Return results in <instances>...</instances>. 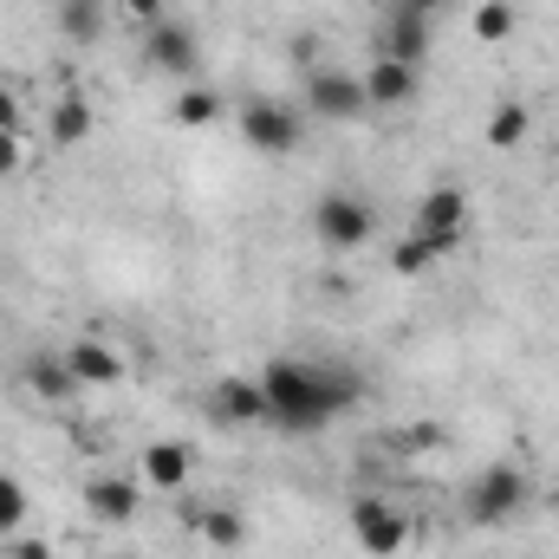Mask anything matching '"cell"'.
I'll use <instances>...</instances> for the list:
<instances>
[{"mask_svg":"<svg viewBox=\"0 0 559 559\" xmlns=\"http://www.w3.org/2000/svg\"><path fill=\"white\" fill-rule=\"evenodd\" d=\"M261 397H267V423H274L280 436H312V429H325L332 417H345V411L365 397V384H358V371H345V365L274 358V365L261 371Z\"/></svg>","mask_w":559,"mask_h":559,"instance_id":"1","label":"cell"},{"mask_svg":"<svg viewBox=\"0 0 559 559\" xmlns=\"http://www.w3.org/2000/svg\"><path fill=\"white\" fill-rule=\"evenodd\" d=\"M527 468H514V462H488V468H475L468 475V488H462V514L475 521V527H508L521 508H527Z\"/></svg>","mask_w":559,"mask_h":559,"instance_id":"2","label":"cell"},{"mask_svg":"<svg viewBox=\"0 0 559 559\" xmlns=\"http://www.w3.org/2000/svg\"><path fill=\"white\" fill-rule=\"evenodd\" d=\"M371 228H378V215H371V202H365V195H352V189H325V195L312 202V235H319L332 254L365 248V241H371Z\"/></svg>","mask_w":559,"mask_h":559,"instance_id":"3","label":"cell"},{"mask_svg":"<svg viewBox=\"0 0 559 559\" xmlns=\"http://www.w3.org/2000/svg\"><path fill=\"white\" fill-rule=\"evenodd\" d=\"M306 111L325 118V124H358V118L371 111L365 79H358V72H338V66H312V72H306Z\"/></svg>","mask_w":559,"mask_h":559,"instance_id":"4","label":"cell"},{"mask_svg":"<svg viewBox=\"0 0 559 559\" xmlns=\"http://www.w3.org/2000/svg\"><path fill=\"white\" fill-rule=\"evenodd\" d=\"M143 66L150 72H169V79H195L202 72V39H195V26L189 20H156V26H143Z\"/></svg>","mask_w":559,"mask_h":559,"instance_id":"5","label":"cell"},{"mask_svg":"<svg viewBox=\"0 0 559 559\" xmlns=\"http://www.w3.org/2000/svg\"><path fill=\"white\" fill-rule=\"evenodd\" d=\"M411 235H423L429 248H462V235H468V195L455 189V182H436L429 195L417 202V215H411Z\"/></svg>","mask_w":559,"mask_h":559,"instance_id":"6","label":"cell"},{"mask_svg":"<svg viewBox=\"0 0 559 559\" xmlns=\"http://www.w3.org/2000/svg\"><path fill=\"white\" fill-rule=\"evenodd\" d=\"M235 131H241L248 150L286 156V150H299V111H293V105H280V98H248V105H241V118H235Z\"/></svg>","mask_w":559,"mask_h":559,"instance_id":"7","label":"cell"},{"mask_svg":"<svg viewBox=\"0 0 559 559\" xmlns=\"http://www.w3.org/2000/svg\"><path fill=\"white\" fill-rule=\"evenodd\" d=\"M352 540H358L365 554L391 559V554H404V540H411V521H404L391 501L365 495V501H352Z\"/></svg>","mask_w":559,"mask_h":559,"instance_id":"8","label":"cell"},{"mask_svg":"<svg viewBox=\"0 0 559 559\" xmlns=\"http://www.w3.org/2000/svg\"><path fill=\"white\" fill-rule=\"evenodd\" d=\"M66 371L79 391H105V384H124V352H111L98 332H79L66 345Z\"/></svg>","mask_w":559,"mask_h":559,"instance_id":"9","label":"cell"},{"mask_svg":"<svg viewBox=\"0 0 559 559\" xmlns=\"http://www.w3.org/2000/svg\"><path fill=\"white\" fill-rule=\"evenodd\" d=\"M209 417L228 423V429H254V423H267L261 378H222V384L209 391Z\"/></svg>","mask_w":559,"mask_h":559,"instance_id":"10","label":"cell"},{"mask_svg":"<svg viewBox=\"0 0 559 559\" xmlns=\"http://www.w3.org/2000/svg\"><path fill=\"white\" fill-rule=\"evenodd\" d=\"M429 52V20L411 7H391L384 26H378V59H397V66H423Z\"/></svg>","mask_w":559,"mask_h":559,"instance_id":"11","label":"cell"},{"mask_svg":"<svg viewBox=\"0 0 559 559\" xmlns=\"http://www.w3.org/2000/svg\"><path fill=\"white\" fill-rule=\"evenodd\" d=\"M138 501H143V488L138 481H124V475H92V481H85V514L105 521V527L138 521Z\"/></svg>","mask_w":559,"mask_h":559,"instance_id":"12","label":"cell"},{"mask_svg":"<svg viewBox=\"0 0 559 559\" xmlns=\"http://www.w3.org/2000/svg\"><path fill=\"white\" fill-rule=\"evenodd\" d=\"M365 98H371V111H397V105H411L417 98V66H397V59H371L365 72Z\"/></svg>","mask_w":559,"mask_h":559,"instance_id":"13","label":"cell"},{"mask_svg":"<svg viewBox=\"0 0 559 559\" xmlns=\"http://www.w3.org/2000/svg\"><path fill=\"white\" fill-rule=\"evenodd\" d=\"M20 384L39 397V404H66L79 384H72V371H66V352H39V358H26L20 365Z\"/></svg>","mask_w":559,"mask_h":559,"instance_id":"14","label":"cell"},{"mask_svg":"<svg viewBox=\"0 0 559 559\" xmlns=\"http://www.w3.org/2000/svg\"><path fill=\"white\" fill-rule=\"evenodd\" d=\"M143 488H189V449L182 442H150L143 449Z\"/></svg>","mask_w":559,"mask_h":559,"instance_id":"15","label":"cell"},{"mask_svg":"<svg viewBox=\"0 0 559 559\" xmlns=\"http://www.w3.org/2000/svg\"><path fill=\"white\" fill-rule=\"evenodd\" d=\"M222 118V98L209 92V85H182L176 98H169V124H182V131H202V124H215Z\"/></svg>","mask_w":559,"mask_h":559,"instance_id":"16","label":"cell"},{"mask_svg":"<svg viewBox=\"0 0 559 559\" xmlns=\"http://www.w3.org/2000/svg\"><path fill=\"white\" fill-rule=\"evenodd\" d=\"M59 33L72 46H92L105 33V0H59Z\"/></svg>","mask_w":559,"mask_h":559,"instance_id":"17","label":"cell"},{"mask_svg":"<svg viewBox=\"0 0 559 559\" xmlns=\"http://www.w3.org/2000/svg\"><path fill=\"white\" fill-rule=\"evenodd\" d=\"M92 124H98V118H92V105H85L79 92H72V98H59V105H52V118H46L52 143H85V138H92Z\"/></svg>","mask_w":559,"mask_h":559,"instance_id":"18","label":"cell"},{"mask_svg":"<svg viewBox=\"0 0 559 559\" xmlns=\"http://www.w3.org/2000/svg\"><path fill=\"white\" fill-rule=\"evenodd\" d=\"M195 534H202L209 547H222V554L248 547V521H241L235 508H209V514H195Z\"/></svg>","mask_w":559,"mask_h":559,"instance_id":"19","label":"cell"},{"mask_svg":"<svg viewBox=\"0 0 559 559\" xmlns=\"http://www.w3.org/2000/svg\"><path fill=\"white\" fill-rule=\"evenodd\" d=\"M527 131H534V111H527V105H514V98H508V105H495V111H488V143H495V150L527 143Z\"/></svg>","mask_w":559,"mask_h":559,"instance_id":"20","label":"cell"},{"mask_svg":"<svg viewBox=\"0 0 559 559\" xmlns=\"http://www.w3.org/2000/svg\"><path fill=\"white\" fill-rule=\"evenodd\" d=\"M436 261H442V248H429V241H423V235H411V228H404V241L391 248V274H397V280H417V274H429Z\"/></svg>","mask_w":559,"mask_h":559,"instance_id":"21","label":"cell"},{"mask_svg":"<svg viewBox=\"0 0 559 559\" xmlns=\"http://www.w3.org/2000/svg\"><path fill=\"white\" fill-rule=\"evenodd\" d=\"M514 33V7L508 0H481L475 7V39H508Z\"/></svg>","mask_w":559,"mask_h":559,"instance_id":"22","label":"cell"},{"mask_svg":"<svg viewBox=\"0 0 559 559\" xmlns=\"http://www.w3.org/2000/svg\"><path fill=\"white\" fill-rule=\"evenodd\" d=\"M20 527H26V488L13 475H0V540L20 534Z\"/></svg>","mask_w":559,"mask_h":559,"instance_id":"23","label":"cell"},{"mask_svg":"<svg viewBox=\"0 0 559 559\" xmlns=\"http://www.w3.org/2000/svg\"><path fill=\"white\" fill-rule=\"evenodd\" d=\"M20 124H26V118H20V92L0 79V138H20Z\"/></svg>","mask_w":559,"mask_h":559,"instance_id":"24","label":"cell"},{"mask_svg":"<svg viewBox=\"0 0 559 559\" xmlns=\"http://www.w3.org/2000/svg\"><path fill=\"white\" fill-rule=\"evenodd\" d=\"M124 20H138V26H156V20H169V0H124Z\"/></svg>","mask_w":559,"mask_h":559,"instance_id":"25","label":"cell"},{"mask_svg":"<svg viewBox=\"0 0 559 559\" xmlns=\"http://www.w3.org/2000/svg\"><path fill=\"white\" fill-rule=\"evenodd\" d=\"M20 163H26V143L0 138V182H7V176H20Z\"/></svg>","mask_w":559,"mask_h":559,"instance_id":"26","label":"cell"},{"mask_svg":"<svg viewBox=\"0 0 559 559\" xmlns=\"http://www.w3.org/2000/svg\"><path fill=\"white\" fill-rule=\"evenodd\" d=\"M404 449H436V423H417V429H404Z\"/></svg>","mask_w":559,"mask_h":559,"instance_id":"27","label":"cell"},{"mask_svg":"<svg viewBox=\"0 0 559 559\" xmlns=\"http://www.w3.org/2000/svg\"><path fill=\"white\" fill-rule=\"evenodd\" d=\"M391 7H411V13H423V20H436V13H442L449 0H391Z\"/></svg>","mask_w":559,"mask_h":559,"instance_id":"28","label":"cell"},{"mask_svg":"<svg viewBox=\"0 0 559 559\" xmlns=\"http://www.w3.org/2000/svg\"><path fill=\"white\" fill-rule=\"evenodd\" d=\"M13 559H52V554H46V540H13Z\"/></svg>","mask_w":559,"mask_h":559,"instance_id":"29","label":"cell"}]
</instances>
